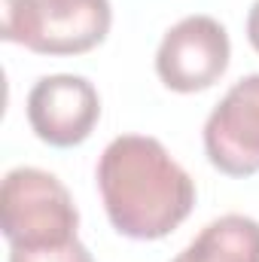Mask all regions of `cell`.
I'll list each match as a JSON object with an SVG mask.
<instances>
[{"label": "cell", "instance_id": "obj_4", "mask_svg": "<svg viewBox=\"0 0 259 262\" xmlns=\"http://www.w3.org/2000/svg\"><path fill=\"white\" fill-rule=\"evenodd\" d=\"M232 58V43L226 28L210 15H186L177 21L156 52L159 79L180 95H195L210 89Z\"/></svg>", "mask_w": 259, "mask_h": 262}, {"label": "cell", "instance_id": "obj_9", "mask_svg": "<svg viewBox=\"0 0 259 262\" xmlns=\"http://www.w3.org/2000/svg\"><path fill=\"white\" fill-rule=\"evenodd\" d=\"M247 40L259 52V0L250 6V15H247Z\"/></svg>", "mask_w": 259, "mask_h": 262}, {"label": "cell", "instance_id": "obj_6", "mask_svg": "<svg viewBox=\"0 0 259 262\" xmlns=\"http://www.w3.org/2000/svg\"><path fill=\"white\" fill-rule=\"evenodd\" d=\"M101 119L98 89L76 73H52L34 82L28 95V122L31 131L58 149L79 146L89 140Z\"/></svg>", "mask_w": 259, "mask_h": 262}, {"label": "cell", "instance_id": "obj_8", "mask_svg": "<svg viewBox=\"0 0 259 262\" xmlns=\"http://www.w3.org/2000/svg\"><path fill=\"white\" fill-rule=\"evenodd\" d=\"M9 262H95L89 247L73 238L64 244H49V247H12Z\"/></svg>", "mask_w": 259, "mask_h": 262}, {"label": "cell", "instance_id": "obj_3", "mask_svg": "<svg viewBox=\"0 0 259 262\" xmlns=\"http://www.w3.org/2000/svg\"><path fill=\"white\" fill-rule=\"evenodd\" d=\"M79 210L64 183L40 168H12L0 186V229L9 247H49L76 238Z\"/></svg>", "mask_w": 259, "mask_h": 262}, {"label": "cell", "instance_id": "obj_2", "mask_svg": "<svg viewBox=\"0 0 259 262\" xmlns=\"http://www.w3.org/2000/svg\"><path fill=\"white\" fill-rule=\"evenodd\" d=\"M0 37L37 55H82L113 25L110 0H3Z\"/></svg>", "mask_w": 259, "mask_h": 262}, {"label": "cell", "instance_id": "obj_5", "mask_svg": "<svg viewBox=\"0 0 259 262\" xmlns=\"http://www.w3.org/2000/svg\"><path fill=\"white\" fill-rule=\"evenodd\" d=\"M204 152L226 177L259 171V73L238 79L204 122Z\"/></svg>", "mask_w": 259, "mask_h": 262}, {"label": "cell", "instance_id": "obj_1", "mask_svg": "<svg viewBox=\"0 0 259 262\" xmlns=\"http://www.w3.org/2000/svg\"><path fill=\"white\" fill-rule=\"evenodd\" d=\"M98 189L113 229L134 241L171 235L195 204L192 177L156 137L143 134L110 140L98 162Z\"/></svg>", "mask_w": 259, "mask_h": 262}, {"label": "cell", "instance_id": "obj_7", "mask_svg": "<svg viewBox=\"0 0 259 262\" xmlns=\"http://www.w3.org/2000/svg\"><path fill=\"white\" fill-rule=\"evenodd\" d=\"M171 262H259V223L244 213H226L207 223Z\"/></svg>", "mask_w": 259, "mask_h": 262}]
</instances>
